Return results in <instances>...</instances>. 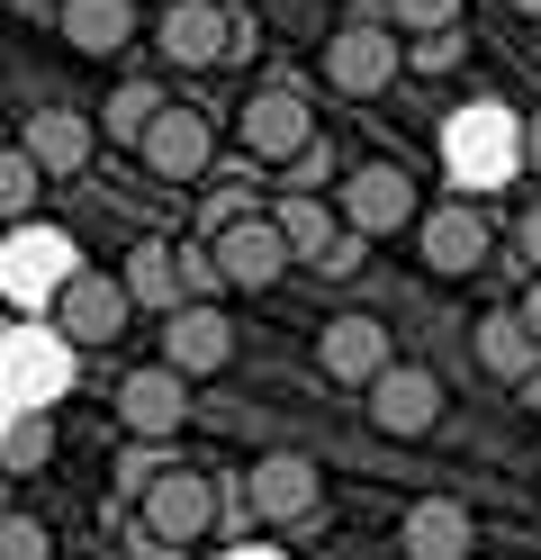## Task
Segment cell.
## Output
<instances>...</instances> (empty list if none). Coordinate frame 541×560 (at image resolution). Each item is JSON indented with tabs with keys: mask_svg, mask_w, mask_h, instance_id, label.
Segmentation results:
<instances>
[{
	"mask_svg": "<svg viewBox=\"0 0 541 560\" xmlns=\"http://www.w3.org/2000/svg\"><path fill=\"white\" fill-rule=\"evenodd\" d=\"M334 218H343V235H361V244H388V235H415V218H424V190H415V172L407 163H388V154H361L334 190Z\"/></svg>",
	"mask_w": 541,
	"mask_h": 560,
	"instance_id": "obj_1",
	"label": "cell"
},
{
	"mask_svg": "<svg viewBox=\"0 0 541 560\" xmlns=\"http://www.w3.org/2000/svg\"><path fill=\"white\" fill-rule=\"evenodd\" d=\"M316 73H325V91H343V100H379V91L407 82V37H397L388 19H352V27L325 37Z\"/></svg>",
	"mask_w": 541,
	"mask_h": 560,
	"instance_id": "obj_2",
	"label": "cell"
},
{
	"mask_svg": "<svg viewBox=\"0 0 541 560\" xmlns=\"http://www.w3.org/2000/svg\"><path fill=\"white\" fill-rule=\"evenodd\" d=\"M316 109H307V91H280V82H262V91H244L235 100V145L252 154V163H271V172H289V163H307L316 154Z\"/></svg>",
	"mask_w": 541,
	"mask_h": 560,
	"instance_id": "obj_3",
	"label": "cell"
},
{
	"mask_svg": "<svg viewBox=\"0 0 541 560\" xmlns=\"http://www.w3.org/2000/svg\"><path fill=\"white\" fill-rule=\"evenodd\" d=\"M136 524H144V542H163V551L208 542V534H216V479H208V470L144 479V488H136Z\"/></svg>",
	"mask_w": 541,
	"mask_h": 560,
	"instance_id": "obj_4",
	"label": "cell"
},
{
	"mask_svg": "<svg viewBox=\"0 0 541 560\" xmlns=\"http://www.w3.org/2000/svg\"><path fill=\"white\" fill-rule=\"evenodd\" d=\"M289 271H298V262H289L271 208H262V218H226V226L208 235V280H226L235 299H262L271 280H289Z\"/></svg>",
	"mask_w": 541,
	"mask_h": 560,
	"instance_id": "obj_5",
	"label": "cell"
},
{
	"mask_svg": "<svg viewBox=\"0 0 541 560\" xmlns=\"http://www.w3.org/2000/svg\"><path fill=\"white\" fill-rule=\"evenodd\" d=\"M136 326V299L118 271H63L55 280V335L82 343V353H99V343H118Z\"/></svg>",
	"mask_w": 541,
	"mask_h": 560,
	"instance_id": "obj_6",
	"label": "cell"
},
{
	"mask_svg": "<svg viewBox=\"0 0 541 560\" xmlns=\"http://www.w3.org/2000/svg\"><path fill=\"white\" fill-rule=\"evenodd\" d=\"M163 371H180L199 389V380H226L235 371V317L216 299H190V307H172L163 317V353H154Z\"/></svg>",
	"mask_w": 541,
	"mask_h": 560,
	"instance_id": "obj_7",
	"label": "cell"
},
{
	"mask_svg": "<svg viewBox=\"0 0 541 560\" xmlns=\"http://www.w3.org/2000/svg\"><path fill=\"white\" fill-rule=\"evenodd\" d=\"M244 506H252V524H271V534H289V524H316V506H325V470L307 462V452H262V462L244 470Z\"/></svg>",
	"mask_w": 541,
	"mask_h": 560,
	"instance_id": "obj_8",
	"label": "cell"
},
{
	"mask_svg": "<svg viewBox=\"0 0 541 560\" xmlns=\"http://www.w3.org/2000/svg\"><path fill=\"white\" fill-rule=\"evenodd\" d=\"M316 371L334 380V389H371L379 371H397V335L371 307H343V317H325V335H316Z\"/></svg>",
	"mask_w": 541,
	"mask_h": 560,
	"instance_id": "obj_9",
	"label": "cell"
},
{
	"mask_svg": "<svg viewBox=\"0 0 541 560\" xmlns=\"http://www.w3.org/2000/svg\"><path fill=\"white\" fill-rule=\"evenodd\" d=\"M136 163L154 172V182H208V163H216V118L190 109V100H163V118L144 127Z\"/></svg>",
	"mask_w": 541,
	"mask_h": 560,
	"instance_id": "obj_10",
	"label": "cell"
},
{
	"mask_svg": "<svg viewBox=\"0 0 541 560\" xmlns=\"http://www.w3.org/2000/svg\"><path fill=\"white\" fill-rule=\"evenodd\" d=\"M118 425L136 434V443H172L180 425H190V380L180 371H163V362H136L127 380H118Z\"/></svg>",
	"mask_w": 541,
	"mask_h": 560,
	"instance_id": "obj_11",
	"label": "cell"
},
{
	"mask_svg": "<svg viewBox=\"0 0 541 560\" xmlns=\"http://www.w3.org/2000/svg\"><path fill=\"white\" fill-rule=\"evenodd\" d=\"M361 398H371V425H379L388 443H424L433 425H443V380H433L424 362H397V371H379Z\"/></svg>",
	"mask_w": 541,
	"mask_h": 560,
	"instance_id": "obj_12",
	"label": "cell"
},
{
	"mask_svg": "<svg viewBox=\"0 0 541 560\" xmlns=\"http://www.w3.org/2000/svg\"><path fill=\"white\" fill-rule=\"evenodd\" d=\"M415 244H424V271H443V280H469L487 262V218L469 199H424V218H415Z\"/></svg>",
	"mask_w": 541,
	"mask_h": 560,
	"instance_id": "obj_13",
	"label": "cell"
},
{
	"mask_svg": "<svg viewBox=\"0 0 541 560\" xmlns=\"http://www.w3.org/2000/svg\"><path fill=\"white\" fill-rule=\"evenodd\" d=\"M154 46L180 73H208V63H226V46H235V10L226 0H172L154 19Z\"/></svg>",
	"mask_w": 541,
	"mask_h": 560,
	"instance_id": "obj_14",
	"label": "cell"
},
{
	"mask_svg": "<svg viewBox=\"0 0 541 560\" xmlns=\"http://www.w3.org/2000/svg\"><path fill=\"white\" fill-rule=\"evenodd\" d=\"M479 551V515L460 498H415L397 515V560H469Z\"/></svg>",
	"mask_w": 541,
	"mask_h": 560,
	"instance_id": "obj_15",
	"label": "cell"
},
{
	"mask_svg": "<svg viewBox=\"0 0 541 560\" xmlns=\"http://www.w3.org/2000/svg\"><path fill=\"white\" fill-rule=\"evenodd\" d=\"M118 280H127L136 317H172V307H190V254H180L172 235H144L136 254L118 262Z\"/></svg>",
	"mask_w": 541,
	"mask_h": 560,
	"instance_id": "obj_16",
	"label": "cell"
},
{
	"mask_svg": "<svg viewBox=\"0 0 541 560\" xmlns=\"http://www.w3.org/2000/svg\"><path fill=\"white\" fill-rule=\"evenodd\" d=\"M19 145H27V163L46 172V182H72V172H91V154H99V118H82V109H36V118L19 127Z\"/></svg>",
	"mask_w": 541,
	"mask_h": 560,
	"instance_id": "obj_17",
	"label": "cell"
},
{
	"mask_svg": "<svg viewBox=\"0 0 541 560\" xmlns=\"http://www.w3.org/2000/svg\"><path fill=\"white\" fill-rule=\"evenodd\" d=\"M136 0H55V37L72 55H127L136 46Z\"/></svg>",
	"mask_w": 541,
	"mask_h": 560,
	"instance_id": "obj_18",
	"label": "cell"
},
{
	"mask_svg": "<svg viewBox=\"0 0 541 560\" xmlns=\"http://www.w3.org/2000/svg\"><path fill=\"white\" fill-rule=\"evenodd\" d=\"M479 371L505 380V389H524V380L541 371V343L524 326V307H487V317H479Z\"/></svg>",
	"mask_w": 541,
	"mask_h": 560,
	"instance_id": "obj_19",
	"label": "cell"
},
{
	"mask_svg": "<svg viewBox=\"0 0 541 560\" xmlns=\"http://www.w3.org/2000/svg\"><path fill=\"white\" fill-rule=\"evenodd\" d=\"M271 226H280V244H289V262H325V244L343 235V218H334V199H271Z\"/></svg>",
	"mask_w": 541,
	"mask_h": 560,
	"instance_id": "obj_20",
	"label": "cell"
},
{
	"mask_svg": "<svg viewBox=\"0 0 541 560\" xmlns=\"http://www.w3.org/2000/svg\"><path fill=\"white\" fill-rule=\"evenodd\" d=\"M154 118H163V82H118L99 100V145H144Z\"/></svg>",
	"mask_w": 541,
	"mask_h": 560,
	"instance_id": "obj_21",
	"label": "cell"
},
{
	"mask_svg": "<svg viewBox=\"0 0 541 560\" xmlns=\"http://www.w3.org/2000/svg\"><path fill=\"white\" fill-rule=\"evenodd\" d=\"M46 462H55V416H19V425L0 434V470L19 479V470H46Z\"/></svg>",
	"mask_w": 541,
	"mask_h": 560,
	"instance_id": "obj_22",
	"label": "cell"
},
{
	"mask_svg": "<svg viewBox=\"0 0 541 560\" xmlns=\"http://www.w3.org/2000/svg\"><path fill=\"white\" fill-rule=\"evenodd\" d=\"M36 199H46V172L27 163V145H0V208H10V218H27Z\"/></svg>",
	"mask_w": 541,
	"mask_h": 560,
	"instance_id": "obj_23",
	"label": "cell"
},
{
	"mask_svg": "<svg viewBox=\"0 0 541 560\" xmlns=\"http://www.w3.org/2000/svg\"><path fill=\"white\" fill-rule=\"evenodd\" d=\"M0 560H55V524L10 506V515H0Z\"/></svg>",
	"mask_w": 541,
	"mask_h": 560,
	"instance_id": "obj_24",
	"label": "cell"
},
{
	"mask_svg": "<svg viewBox=\"0 0 541 560\" xmlns=\"http://www.w3.org/2000/svg\"><path fill=\"white\" fill-rule=\"evenodd\" d=\"M388 27L397 37H443V27H460V0H388Z\"/></svg>",
	"mask_w": 541,
	"mask_h": 560,
	"instance_id": "obj_25",
	"label": "cell"
},
{
	"mask_svg": "<svg viewBox=\"0 0 541 560\" xmlns=\"http://www.w3.org/2000/svg\"><path fill=\"white\" fill-rule=\"evenodd\" d=\"M460 63V27H443V37H407V73H424V82H443Z\"/></svg>",
	"mask_w": 541,
	"mask_h": 560,
	"instance_id": "obj_26",
	"label": "cell"
},
{
	"mask_svg": "<svg viewBox=\"0 0 541 560\" xmlns=\"http://www.w3.org/2000/svg\"><path fill=\"white\" fill-rule=\"evenodd\" d=\"M361 254H371L361 235H334V244H325V262H316V280H352V262H361Z\"/></svg>",
	"mask_w": 541,
	"mask_h": 560,
	"instance_id": "obj_27",
	"label": "cell"
},
{
	"mask_svg": "<svg viewBox=\"0 0 541 560\" xmlns=\"http://www.w3.org/2000/svg\"><path fill=\"white\" fill-rule=\"evenodd\" d=\"M515 244H524V262L541 271V199H524V218H515Z\"/></svg>",
	"mask_w": 541,
	"mask_h": 560,
	"instance_id": "obj_28",
	"label": "cell"
},
{
	"mask_svg": "<svg viewBox=\"0 0 541 560\" xmlns=\"http://www.w3.org/2000/svg\"><path fill=\"white\" fill-rule=\"evenodd\" d=\"M515 163H524V172H532V182H541V109H532V118L515 127Z\"/></svg>",
	"mask_w": 541,
	"mask_h": 560,
	"instance_id": "obj_29",
	"label": "cell"
},
{
	"mask_svg": "<svg viewBox=\"0 0 541 560\" xmlns=\"http://www.w3.org/2000/svg\"><path fill=\"white\" fill-rule=\"evenodd\" d=\"M524 326H532V343H541V271H532V290H524Z\"/></svg>",
	"mask_w": 541,
	"mask_h": 560,
	"instance_id": "obj_30",
	"label": "cell"
},
{
	"mask_svg": "<svg viewBox=\"0 0 541 560\" xmlns=\"http://www.w3.org/2000/svg\"><path fill=\"white\" fill-rule=\"evenodd\" d=\"M515 398H524V407H532V416H541V371H532V380H524V389H515Z\"/></svg>",
	"mask_w": 541,
	"mask_h": 560,
	"instance_id": "obj_31",
	"label": "cell"
},
{
	"mask_svg": "<svg viewBox=\"0 0 541 560\" xmlns=\"http://www.w3.org/2000/svg\"><path fill=\"white\" fill-rule=\"evenodd\" d=\"M10 506H19V479H10V470H0V515H10Z\"/></svg>",
	"mask_w": 541,
	"mask_h": 560,
	"instance_id": "obj_32",
	"label": "cell"
},
{
	"mask_svg": "<svg viewBox=\"0 0 541 560\" xmlns=\"http://www.w3.org/2000/svg\"><path fill=\"white\" fill-rule=\"evenodd\" d=\"M505 10H515V19H541V0H505Z\"/></svg>",
	"mask_w": 541,
	"mask_h": 560,
	"instance_id": "obj_33",
	"label": "cell"
},
{
	"mask_svg": "<svg viewBox=\"0 0 541 560\" xmlns=\"http://www.w3.org/2000/svg\"><path fill=\"white\" fill-rule=\"evenodd\" d=\"M0 118H10V82H0Z\"/></svg>",
	"mask_w": 541,
	"mask_h": 560,
	"instance_id": "obj_34",
	"label": "cell"
},
{
	"mask_svg": "<svg viewBox=\"0 0 541 560\" xmlns=\"http://www.w3.org/2000/svg\"><path fill=\"white\" fill-rule=\"evenodd\" d=\"M0 335H10V307H0Z\"/></svg>",
	"mask_w": 541,
	"mask_h": 560,
	"instance_id": "obj_35",
	"label": "cell"
}]
</instances>
